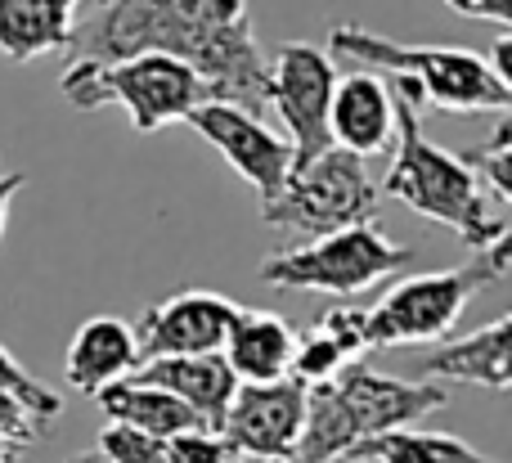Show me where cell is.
<instances>
[{
  "instance_id": "obj_1",
  "label": "cell",
  "mask_w": 512,
  "mask_h": 463,
  "mask_svg": "<svg viewBox=\"0 0 512 463\" xmlns=\"http://www.w3.org/2000/svg\"><path fill=\"white\" fill-rule=\"evenodd\" d=\"M72 59L171 54L207 81L212 99L265 104V54L248 0H86L72 23Z\"/></svg>"
},
{
  "instance_id": "obj_2",
  "label": "cell",
  "mask_w": 512,
  "mask_h": 463,
  "mask_svg": "<svg viewBox=\"0 0 512 463\" xmlns=\"http://www.w3.org/2000/svg\"><path fill=\"white\" fill-rule=\"evenodd\" d=\"M387 86H391V104H396V158H391L382 189L391 198H400L409 212L427 216L436 225H450L472 252L512 234L508 221L495 212V198L468 171V162L423 135L427 99L418 90V81L387 72Z\"/></svg>"
},
{
  "instance_id": "obj_3",
  "label": "cell",
  "mask_w": 512,
  "mask_h": 463,
  "mask_svg": "<svg viewBox=\"0 0 512 463\" xmlns=\"http://www.w3.org/2000/svg\"><path fill=\"white\" fill-rule=\"evenodd\" d=\"M445 401L450 396L441 383L373 374L369 365L351 360L337 378L306 387V419L288 463H337L360 441L414 428L418 419L445 410Z\"/></svg>"
},
{
  "instance_id": "obj_4",
  "label": "cell",
  "mask_w": 512,
  "mask_h": 463,
  "mask_svg": "<svg viewBox=\"0 0 512 463\" xmlns=\"http://www.w3.org/2000/svg\"><path fill=\"white\" fill-rule=\"evenodd\" d=\"M59 90L72 108L122 104L135 135H153L167 122H185L198 104L212 99L207 81L171 54H131V59H72L59 77Z\"/></svg>"
},
{
  "instance_id": "obj_5",
  "label": "cell",
  "mask_w": 512,
  "mask_h": 463,
  "mask_svg": "<svg viewBox=\"0 0 512 463\" xmlns=\"http://www.w3.org/2000/svg\"><path fill=\"white\" fill-rule=\"evenodd\" d=\"M328 41H333V54L418 81L427 104L445 108V113H508L512 108V86L490 72L486 54L477 50H463V45H405L355 23L333 27Z\"/></svg>"
},
{
  "instance_id": "obj_6",
  "label": "cell",
  "mask_w": 512,
  "mask_h": 463,
  "mask_svg": "<svg viewBox=\"0 0 512 463\" xmlns=\"http://www.w3.org/2000/svg\"><path fill=\"white\" fill-rule=\"evenodd\" d=\"M508 248L512 234L481 248L468 266L436 270V275H409L391 284L369 311V351L391 347H423V342H445L459 329L463 311L477 293L508 275Z\"/></svg>"
},
{
  "instance_id": "obj_7",
  "label": "cell",
  "mask_w": 512,
  "mask_h": 463,
  "mask_svg": "<svg viewBox=\"0 0 512 463\" xmlns=\"http://www.w3.org/2000/svg\"><path fill=\"white\" fill-rule=\"evenodd\" d=\"M378 216V185H373L364 158L328 144L310 162L283 176L274 198L261 203V221L274 230L301 234V239H324V234L351 230Z\"/></svg>"
},
{
  "instance_id": "obj_8",
  "label": "cell",
  "mask_w": 512,
  "mask_h": 463,
  "mask_svg": "<svg viewBox=\"0 0 512 463\" xmlns=\"http://www.w3.org/2000/svg\"><path fill=\"white\" fill-rule=\"evenodd\" d=\"M414 261V248H400L378 230V221L351 225V230L310 239L301 248L274 252L261 261V284L283 293H328L355 297L387 279L391 270H405Z\"/></svg>"
},
{
  "instance_id": "obj_9",
  "label": "cell",
  "mask_w": 512,
  "mask_h": 463,
  "mask_svg": "<svg viewBox=\"0 0 512 463\" xmlns=\"http://www.w3.org/2000/svg\"><path fill=\"white\" fill-rule=\"evenodd\" d=\"M337 68L333 54L310 41H283L265 54V104L288 126L292 167L328 149V104H333Z\"/></svg>"
},
{
  "instance_id": "obj_10",
  "label": "cell",
  "mask_w": 512,
  "mask_h": 463,
  "mask_svg": "<svg viewBox=\"0 0 512 463\" xmlns=\"http://www.w3.org/2000/svg\"><path fill=\"white\" fill-rule=\"evenodd\" d=\"M301 419H306V383L288 374L274 383H239L216 432L230 441L239 459L288 463L301 437Z\"/></svg>"
},
{
  "instance_id": "obj_11",
  "label": "cell",
  "mask_w": 512,
  "mask_h": 463,
  "mask_svg": "<svg viewBox=\"0 0 512 463\" xmlns=\"http://www.w3.org/2000/svg\"><path fill=\"white\" fill-rule=\"evenodd\" d=\"M185 122L248 180L256 194H261V203L274 198V189H279L283 176L292 171V144L283 140L279 131H270L252 108L225 104V99H207Z\"/></svg>"
},
{
  "instance_id": "obj_12",
  "label": "cell",
  "mask_w": 512,
  "mask_h": 463,
  "mask_svg": "<svg viewBox=\"0 0 512 463\" xmlns=\"http://www.w3.org/2000/svg\"><path fill=\"white\" fill-rule=\"evenodd\" d=\"M234 315H239V302H230L221 293H207V288H189V293L167 297V302L149 306L131 324L135 342H140V360L221 351L234 329Z\"/></svg>"
},
{
  "instance_id": "obj_13",
  "label": "cell",
  "mask_w": 512,
  "mask_h": 463,
  "mask_svg": "<svg viewBox=\"0 0 512 463\" xmlns=\"http://www.w3.org/2000/svg\"><path fill=\"white\" fill-rule=\"evenodd\" d=\"M328 144L355 158H378L396 144V104L391 86L378 72L337 77L333 104H328Z\"/></svg>"
},
{
  "instance_id": "obj_14",
  "label": "cell",
  "mask_w": 512,
  "mask_h": 463,
  "mask_svg": "<svg viewBox=\"0 0 512 463\" xmlns=\"http://www.w3.org/2000/svg\"><path fill=\"white\" fill-rule=\"evenodd\" d=\"M512 320L499 315L486 329L463 333L454 342H436L432 351L414 360V374L423 383H436V378H454V383H477L490 387V392H508L512 387Z\"/></svg>"
},
{
  "instance_id": "obj_15",
  "label": "cell",
  "mask_w": 512,
  "mask_h": 463,
  "mask_svg": "<svg viewBox=\"0 0 512 463\" xmlns=\"http://www.w3.org/2000/svg\"><path fill=\"white\" fill-rule=\"evenodd\" d=\"M140 369V342H135L131 320L122 315H95L86 320L68 342V356H63V378L68 387L95 396L108 383H122Z\"/></svg>"
},
{
  "instance_id": "obj_16",
  "label": "cell",
  "mask_w": 512,
  "mask_h": 463,
  "mask_svg": "<svg viewBox=\"0 0 512 463\" xmlns=\"http://www.w3.org/2000/svg\"><path fill=\"white\" fill-rule=\"evenodd\" d=\"M131 378L149 387H162L176 401H185L189 410L203 419V428H216L221 414L230 410L234 392H239V378L225 365L221 351H207V356H158V360H140Z\"/></svg>"
},
{
  "instance_id": "obj_17",
  "label": "cell",
  "mask_w": 512,
  "mask_h": 463,
  "mask_svg": "<svg viewBox=\"0 0 512 463\" xmlns=\"http://www.w3.org/2000/svg\"><path fill=\"white\" fill-rule=\"evenodd\" d=\"M81 5L86 0H0V54L9 63L68 54Z\"/></svg>"
},
{
  "instance_id": "obj_18",
  "label": "cell",
  "mask_w": 512,
  "mask_h": 463,
  "mask_svg": "<svg viewBox=\"0 0 512 463\" xmlns=\"http://www.w3.org/2000/svg\"><path fill=\"white\" fill-rule=\"evenodd\" d=\"M292 351H297V329L288 320H279L270 311H243L239 306L221 356L239 383H274V378L292 374Z\"/></svg>"
},
{
  "instance_id": "obj_19",
  "label": "cell",
  "mask_w": 512,
  "mask_h": 463,
  "mask_svg": "<svg viewBox=\"0 0 512 463\" xmlns=\"http://www.w3.org/2000/svg\"><path fill=\"white\" fill-rule=\"evenodd\" d=\"M95 401H99V410L108 414V423H122V428H135L158 441L180 437V432H189V428H203V419H198L185 401H176V396L162 392V387L140 383V378L108 383L104 392H95Z\"/></svg>"
},
{
  "instance_id": "obj_20",
  "label": "cell",
  "mask_w": 512,
  "mask_h": 463,
  "mask_svg": "<svg viewBox=\"0 0 512 463\" xmlns=\"http://www.w3.org/2000/svg\"><path fill=\"white\" fill-rule=\"evenodd\" d=\"M346 459H355V463H369V459L373 463H495L490 455L472 450L463 437H450V432H414V428L360 441Z\"/></svg>"
},
{
  "instance_id": "obj_21",
  "label": "cell",
  "mask_w": 512,
  "mask_h": 463,
  "mask_svg": "<svg viewBox=\"0 0 512 463\" xmlns=\"http://www.w3.org/2000/svg\"><path fill=\"white\" fill-rule=\"evenodd\" d=\"M459 158L468 162V171L481 180V189H486L495 203H512V122H508V113H499L490 140H481L477 149L459 153Z\"/></svg>"
},
{
  "instance_id": "obj_22",
  "label": "cell",
  "mask_w": 512,
  "mask_h": 463,
  "mask_svg": "<svg viewBox=\"0 0 512 463\" xmlns=\"http://www.w3.org/2000/svg\"><path fill=\"white\" fill-rule=\"evenodd\" d=\"M0 392L14 396L18 405H23L27 414H32L36 423H54L63 414V396L54 392V387H45L41 378H32L23 369V360L9 356L5 347H0Z\"/></svg>"
},
{
  "instance_id": "obj_23",
  "label": "cell",
  "mask_w": 512,
  "mask_h": 463,
  "mask_svg": "<svg viewBox=\"0 0 512 463\" xmlns=\"http://www.w3.org/2000/svg\"><path fill=\"white\" fill-rule=\"evenodd\" d=\"M346 365H351V360L337 351V342L328 338V333H319V329L297 333V351H292V378H301L306 387H315V383H328V378H337Z\"/></svg>"
},
{
  "instance_id": "obj_24",
  "label": "cell",
  "mask_w": 512,
  "mask_h": 463,
  "mask_svg": "<svg viewBox=\"0 0 512 463\" xmlns=\"http://www.w3.org/2000/svg\"><path fill=\"white\" fill-rule=\"evenodd\" d=\"M99 463H167V446L158 437H144L135 428H122V423H108L99 432Z\"/></svg>"
},
{
  "instance_id": "obj_25",
  "label": "cell",
  "mask_w": 512,
  "mask_h": 463,
  "mask_svg": "<svg viewBox=\"0 0 512 463\" xmlns=\"http://www.w3.org/2000/svg\"><path fill=\"white\" fill-rule=\"evenodd\" d=\"M167 463H239L234 446L216 428H189L180 437H167Z\"/></svg>"
},
{
  "instance_id": "obj_26",
  "label": "cell",
  "mask_w": 512,
  "mask_h": 463,
  "mask_svg": "<svg viewBox=\"0 0 512 463\" xmlns=\"http://www.w3.org/2000/svg\"><path fill=\"white\" fill-rule=\"evenodd\" d=\"M315 329L328 333L346 360H360L369 351V311H360V306H333L319 315Z\"/></svg>"
},
{
  "instance_id": "obj_27",
  "label": "cell",
  "mask_w": 512,
  "mask_h": 463,
  "mask_svg": "<svg viewBox=\"0 0 512 463\" xmlns=\"http://www.w3.org/2000/svg\"><path fill=\"white\" fill-rule=\"evenodd\" d=\"M0 441H14V446H23V450L41 441V423L5 392H0Z\"/></svg>"
},
{
  "instance_id": "obj_28",
  "label": "cell",
  "mask_w": 512,
  "mask_h": 463,
  "mask_svg": "<svg viewBox=\"0 0 512 463\" xmlns=\"http://www.w3.org/2000/svg\"><path fill=\"white\" fill-rule=\"evenodd\" d=\"M445 5L468 18H486V23H495V27L512 23V0H445Z\"/></svg>"
},
{
  "instance_id": "obj_29",
  "label": "cell",
  "mask_w": 512,
  "mask_h": 463,
  "mask_svg": "<svg viewBox=\"0 0 512 463\" xmlns=\"http://www.w3.org/2000/svg\"><path fill=\"white\" fill-rule=\"evenodd\" d=\"M486 63H490V72H495L499 81H508V86H512V36L508 32L495 41V50H490Z\"/></svg>"
},
{
  "instance_id": "obj_30",
  "label": "cell",
  "mask_w": 512,
  "mask_h": 463,
  "mask_svg": "<svg viewBox=\"0 0 512 463\" xmlns=\"http://www.w3.org/2000/svg\"><path fill=\"white\" fill-rule=\"evenodd\" d=\"M27 185L23 171H9V176H0V239H5V221H9V203H14V194Z\"/></svg>"
},
{
  "instance_id": "obj_31",
  "label": "cell",
  "mask_w": 512,
  "mask_h": 463,
  "mask_svg": "<svg viewBox=\"0 0 512 463\" xmlns=\"http://www.w3.org/2000/svg\"><path fill=\"white\" fill-rule=\"evenodd\" d=\"M23 459V446H14V441H0V463H18Z\"/></svg>"
},
{
  "instance_id": "obj_32",
  "label": "cell",
  "mask_w": 512,
  "mask_h": 463,
  "mask_svg": "<svg viewBox=\"0 0 512 463\" xmlns=\"http://www.w3.org/2000/svg\"><path fill=\"white\" fill-rule=\"evenodd\" d=\"M68 463H99V455H95V450H90V455H72Z\"/></svg>"
},
{
  "instance_id": "obj_33",
  "label": "cell",
  "mask_w": 512,
  "mask_h": 463,
  "mask_svg": "<svg viewBox=\"0 0 512 463\" xmlns=\"http://www.w3.org/2000/svg\"><path fill=\"white\" fill-rule=\"evenodd\" d=\"M337 463H355V459H337Z\"/></svg>"
}]
</instances>
